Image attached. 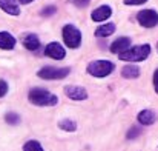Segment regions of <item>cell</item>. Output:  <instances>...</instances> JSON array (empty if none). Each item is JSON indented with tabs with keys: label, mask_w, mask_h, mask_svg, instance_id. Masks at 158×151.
Here are the masks:
<instances>
[{
	"label": "cell",
	"mask_w": 158,
	"mask_h": 151,
	"mask_svg": "<svg viewBox=\"0 0 158 151\" xmlns=\"http://www.w3.org/2000/svg\"><path fill=\"white\" fill-rule=\"evenodd\" d=\"M61 36H63V42L68 48H78L81 45V33L77 26L74 25H64L63 29H61Z\"/></svg>",
	"instance_id": "cell-3"
},
{
	"label": "cell",
	"mask_w": 158,
	"mask_h": 151,
	"mask_svg": "<svg viewBox=\"0 0 158 151\" xmlns=\"http://www.w3.org/2000/svg\"><path fill=\"white\" fill-rule=\"evenodd\" d=\"M121 76L124 79H137L140 76V68L135 66V65H126L121 69Z\"/></svg>",
	"instance_id": "cell-16"
},
{
	"label": "cell",
	"mask_w": 158,
	"mask_h": 151,
	"mask_svg": "<svg viewBox=\"0 0 158 151\" xmlns=\"http://www.w3.org/2000/svg\"><path fill=\"white\" fill-rule=\"evenodd\" d=\"M20 3H23V5H28V3H32L34 0H19Z\"/></svg>",
	"instance_id": "cell-26"
},
{
	"label": "cell",
	"mask_w": 158,
	"mask_h": 151,
	"mask_svg": "<svg viewBox=\"0 0 158 151\" xmlns=\"http://www.w3.org/2000/svg\"><path fill=\"white\" fill-rule=\"evenodd\" d=\"M151 54V45L149 43H143V45H137V47H129L126 51L118 54V59L123 62H143L149 57Z\"/></svg>",
	"instance_id": "cell-2"
},
{
	"label": "cell",
	"mask_w": 158,
	"mask_h": 151,
	"mask_svg": "<svg viewBox=\"0 0 158 151\" xmlns=\"http://www.w3.org/2000/svg\"><path fill=\"white\" fill-rule=\"evenodd\" d=\"M55 9H57L55 6H46V8H43L42 16H45V17H46V16H52L54 12H55Z\"/></svg>",
	"instance_id": "cell-22"
},
{
	"label": "cell",
	"mask_w": 158,
	"mask_h": 151,
	"mask_svg": "<svg viewBox=\"0 0 158 151\" xmlns=\"http://www.w3.org/2000/svg\"><path fill=\"white\" fill-rule=\"evenodd\" d=\"M124 5H129V6H137V5H143L146 3L148 0H123Z\"/></svg>",
	"instance_id": "cell-23"
},
{
	"label": "cell",
	"mask_w": 158,
	"mask_h": 151,
	"mask_svg": "<svg viewBox=\"0 0 158 151\" xmlns=\"http://www.w3.org/2000/svg\"><path fill=\"white\" fill-rule=\"evenodd\" d=\"M129 47H131V39L129 37H118L117 40L112 42V45H110L109 50H110V52H114V54H120V52L126 51Z\"/></svg>",
	"instance_id": "cell-12"
},
{
	"label": "cell",
	"mask_w": 158,
	"mask_h": 151,
	"mask_svg": "<svg viewBox=\"0 0 158 151\" xmlns=\"http://www.w3.org/2000/svg\"><path fill=\"white\" fill-rule=\"evenodd\" d=\"M115 29H117L115 23H105V25H100L95 29V36L97 37H109L115 33Z\"/></svg>",
	"instance_id": "cell-15"
},
{
	"label": "cell",
	"mask_w": 158,
	"mask_h": 151,
	"mask_svg": "<svg viewBox=\"0 0 158 151\" xmlns=\"http://www.w3.org/2000/svg\"><path fill=\"white\" fill-rule=\"evenodd\" d=\"M74 2V5L75 6H78V8H85V6H88L89 5V2L91 0H72Z\"/></svg>",
	"instance_id": "cell-24"
},
{
	"label": "cell",
	"mask_w": 158,
	"mask_h": 151,
	"mask_svg": "<svg viewBox=\"0 0 158 151\" xmlns=\"http://www.w3.org/2000/svg\"><path fill=\"white\" fill-rule=\"evenodd\" d=\"M157 51H158V43H157Z\"/></svg>",
	"instance_id": "cell-27"
},
{
	"label": "cell",
	"mask_w": 158,
	"mask_h": 151,
	"mask_svg": "<svg viewBox=\"0 0 158 151\" xmlns=\"http://www.w3.org/2000/svg\"><path fill=\"white\" fill-rule=\"evenodd\" d=\"M15 47V39L14 36H11L8 31H0V48L2 50H14Z\"/></svg>",
	"instance_id": "cell-14"
},
{
	"label": "cell",
	"mask_w": 158,
	"mask_h": 151,
	"mask_svg": "<svg viewBox=\"0 0 158 151\" xmlns=\"http://www.w3.org/2000/svg\"><path fill=\"white\" fill-rule=\"evenodd\" d=\"M152 82H154V90H155V93L158 94V68L155 69V73H154V79H152Z\"/></svg>",
	"instance_id": "cell-25"
},
{
	"label": "cell",
	"mask_w": 158,
	"mask_h": 151,
	"mask_svg": "<svg viewBox=\"0 0 158 151\" xmlns=\"http://www.w3.org/2000/svg\"><path fill=\"white\" fill-rule=\"evenodd\" d=\"M23 151H45V150L40 145V142H37V140H28L23 145Z\"/></svg>",
	"instance_id": "cell-18"
},
{
	"label": "cell",
	"mask_w": 158,
	"mask_h": 151,
	"mask_svg": "<svg viewBox=\"0 0 158 151\" xmlns=\"http://www.w3.org/2000/svg\"><path fill=\"white\" fill-rule=\"evenodd\" d=\"M137 20L143 28H155L158 25V12L155 9H143L137 14Z\"/></svg>",
	"instance_id": "cell-6"
},
{
	"label": "cell",
	"mask_w": 158,
	"mask_h": 151,
	"mask_svg": "<svg viewBox=\"0 0 158 151\" xmlns=\"http://www.w3.org/2000/svg\"><path fill=\"white\" fill-rule=\"evenodd\" d=\"M157 119H158V116L152 109H143V111H140L138 116H137V120H138L141 125H144V127L154 125V123L157 122Z\"/></svg>",
	"instance_id": "cell-10"
},
{
	"label": "cell",
	"mask_w": 158,
	"mask_h": 151,
	"mask_svg": "<svg viewBox=\"0 0 158 151\" xmlns=\"http://www.w3.org/2000/svg\"><path fill=\"white\" fill-rule=\"evenodd\" d=\"M115 65L109 60H94L88 65L86 71L88 74L94 76V77H107L112 71H114Z\"/></svg>",
	"instance_id": "cell-4"
},
{
	"label": "cell",
	"mask_w": 158,
	"mask_h": 151,
	"mask_svg": "<svg viewBox=\"0 0 158 151\" xmlns=\"http://www.w3.org/2000/svg\"><path fill=\"white\" fill-rule=\"evenodd\" d=\"M64 94L71 99V100H86L89 97L88 91L81 87H75V85H68L64 88Z\"/></svg>",
	"instance_id": "cell-8"
},
{
	"label": "cell",
	"mask_w": 158,
	"mask_h": 151,
	"mask_svg": "<svg viewBox=\"0 0 158 151\" xmlns=\"http://www.w3.org/2000/svg\"><path fill=\"white\" fill-rule=\"evenodd\" d=\"M22 43H23V47H25L26 50L35 51V50H39V47H40V39H39L35 34L29 33V34H23Z\"/></svg>",
	"instance_id": "cell-11"
},
{
	"label": "cell",
	"mask_w": 158,
	"mask_h": 151,
	"mask_svg": "<svg viewBox=\"0 0 158 151\" xmlns=\"http://www.w3.org/2000/svg\"><path fill=\"white\" fill-rule=\"evenodd\" d=\"M28 100L35 106H55L58 103L57 96L45 88H32L28 94Z\"/></svg>",
	"instance_id": "cell-1"
},
{
	"label": "cell",
	"mask_w": 158,
	"mask_h": 151,
	"mask_svg": "<svg viewBox=\"0 0 158 151\" xmlns=\"http://www.w3.org/2000/svg\"><path fill=\"white\" fill-rule=\"evenodd\" d=\"M45 56H46V57H51L54 60H61V59L66 57V51H64V48H63L58 42H52V43H48V45H46Z\"/></svg>",
	"instance_id": "cell-7"
},
{
	"label": "cell",
	"mask_w": 158,
	"mask_h": 151,
	"mask_svg": "<svg viewBox=\"0 0 158 151\" xmlns=\"http://www.w3.org/2000/svg\"><path fill=\"white\" fill-rule=\"evenodd\" d=\"M0 8L8 12L9 16H19L20 14V6L17 0H0Z\"/></svg>",
	"instance_id": "cell-13"
},
{
	"label": "cell",
	"mask_w": 158,
	"mask_h": 151,
	"mask_svg": "<svg viewBox=\"0 0 158 151\" xmlns=\"http://www.w3.org/2000/svg\"><path fill=\"white\" fill-rule=\"evenodd\" d=\"M8 90H9L8 83H6L5 80H0V99H2V97H5V96L8 94Z\"/></svg>",
	"instance_id": "cell-21"
},
{
	"label": "cell",
	"mask_w": 158,
	"mask_h": 151,
	"mask_svg": "<svg viewBox=\"0 0 158 151\" xmlns=\"http://www.w3.org/2000/svg\"><path fill=\"white\" fill-rule=\"evenodd\" d=\"M69 68H57V66H43L37 76L40 79H45V80H60V79H64L68 74H69Z\"/></svg>",
	"instance_id": "cell-5"
},
{
	"label": "cell",
	"mask_w": 158,
	"mask_h": 151,
	"mask_svg": "<svg viewBox=\"0 0 158 151\" xmlns=\"http://www.w3.org/2000/svg\"><path fill=\"white\" fill-rule=\"evenodd\" d=\"M140 133H141V130H140V128H137V127H132V128L129 130V133L126 134V137H127L129 140H132V139L138 137V136H140Z\"/></svg>",
	"instance_id": "cell-20"
},
{
	"label": "cell",
	"mask_w": 158,
	"mask_h": 151,
	"mask_svg": "<svg viewBox=\"0 0 158 151\" xmlns=\"http://www.w3.org/2000/svg\"><path fill=\"white\" fill-rule=\"evenodd\" d=\"M58 128L66 131V133H72V131L77 130V123L74 120H71V119H61L58 122Z\"/></svg>",
	"instance_id": "cell-17"
},
{
	"label": "cell",
	"mask_w": 158,
	"mask_h": 151,
	"mask_svg": "<svg viewBox=\"0 0 158 151\" xmlns=\"http://www.w3.org/2000/svg\"><path fill=\"white\" fill-rule=\"evenodd\" d=\"M5 120H6V123H9V125H19V123H20V116L15 114V113H8V114L5 116Z\"/></svg>",
	"instance_id": "cell-19"
},
{
	"label": "cell",
	"mask_w": 158,
	"mask_h": 151,
	"mask_svg": "<svg viewBox=\"0 0 158 151\" xmlns=\"http://www.w3.org/2000/svg\"><path fill=\"white\" fill-rule=\"evenodd\" d=\"M110 16H112V8L107 6V5H102V6H98V8H95V9L92 11L91 19H92L94 22H105Z\"/></svg>",
	"instance_id": "cell-9"
}]
</instances>
